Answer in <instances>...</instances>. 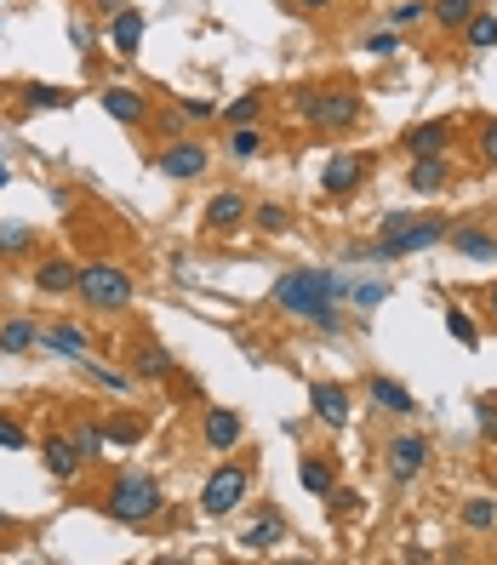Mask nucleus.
I'll return each mask as SVG.
<instances>
[{
    "instance_id": "23",
    "label": "nucleus",
    "mask_w": 497,
    "mask_h": 565,
    "mask_svg": "<svg viewBox=\"0 0 497 565\" xmlns=\"http://www.w3.org/2000/svg\"><path fill=\"white\" fill-rule=\"evenodd\" d=\"M298 480H303L309 497H326L337 486V468H332V457H314V451H309V457L298 463Z\"/></svg>"
},
{
    "instance_id": "3",
    "label": "nucleus",
    "mask_w": 497,
    "mask_h": 565,
    "mask_svg": "<svg viewBox=\"0 0 497 565\" xmlns=\"http://www.w3.org/2000/svg\"><path fill=\"white\" fill-rule=\"evenodd\" d=\"M103 514L121 519V526H149V519L166 514V497H161V486H154L149 474L121 468L115 480L103 486Z\"/></svg>"
},
{
    "instance_id": "25",
    "label": "nucleus",
    "mask_w": 497,
    "mask_h": 565,
    "mask_svg": "<svg viewBox=\"0 0 497 565\" xmlns=\"http://www.w3.org/2000/svg\"><path fill=\"white\" fill-rule=\"evenodd\" d=\"M458 35H463V47H474V52H492V47H497V12H474Z\"/></svg>"
},
{
    "instance_id": "7",
    "label": "nucleus",
    "mask_w": 497,
    "mask_h": 565,
    "mask_svg": "<svg viewBox=\"0 0 497 565\" xmlns=\"http://www.w3.org/2000/svg\"><path fill=\"white\" fill-rule=\"evenodd\" d=\"M212 166V149L207 143H195V138H172L161 154H154V172L172 177V184H195L200 172Z\"/></svg>"
},
{
    "instance_id": "33",
    "label": "nucleus",
    "mask_w": 497,
    "mask_h": 565,
    "mask_svg": "<svg viewBox=\"0 0 497 565\" xmlns=\"http://www.w3.org/2000/svg\"><path fill=\"white\" fill-rule=\"evenodd\" d=\"M252 229L286 235V229H291V212H286V206H269V200H263V206H252Z\"/></svg>"
},
{
    "instance_id": "49",
    "label": "nucleus",
    "mask_w": 497,
    "mask_h": 565,
    "mask_svg": "<svg viewBox=\"0 0 497 565\" xmlns=\"http://www.w3.org/2000/svg\"><path fill=\"white\" fill-rule=\"evenodd\" d=\"M7 184H12V166H7V161H0V189H7Z\"/></svg>"
},
{
    "instance_id": "11",
    "label": "nucleus",
    "mask_w": 497,
    "mask_h": 565,
    "mask_svg": "<svg viewBox=\"0 0 497 565\" xmlns=\"http://www.w3.org/2000/svg\"><path fill=\"white\" fill-rule=\"evenodd\" d=\"M246 435L240 412H229V405H207V417H200V440H207V451H235Z\"/></svg>"
},
{
    "instance_id": "1",
    "label": "nucleus",
    "mask_w": 497,
    "mask_h": 565,
    "mask_svg": "<svg viewBox=\"0 0 497 565\" xmlns=\"http://www.w3.org/2000/svg\"><path fill=\"white\" fill-rule=\"evenodd\" d=\"M275 309L291 314L303 326H321V331H344V298H349V280L337 268H286L275 280Z\"/></svg>"
},
{
    "instance_id": "42",
    "label": "nucleus",
    "mask_w": 497,
    "mask_h": 565,
    "mask_svg": "<svg viewBox=\"0 0 497 565\" xmlns=\"http://www.w3.org/2000/svg\"><path fill=\"white\" fill-rule=\"evenodd\" d=\"M29 435H24V423L17 417H0V451H24Z\"/></svg>"
},
{
    "instance_id": "34",
    "label": "nucleus",
    "mask_w": 497,
    "mask_h": 565,
    "mask_svg": "<svg viewBox=\"0 0 497 565\" xmlns=\"http://www.w3.org/2000/svg\"><path fill=\"white\" fill-rule=\"evenodd\" d=\"M115 445H138L144 440V417H132V412H121V417H109V428H103Z\"/></svg>"
},
{
    "instance_id": "46",
    "label": "nucleus",
    "mask_w": 497,
    "mask_h": 565,
    "mask_svg": "<svg viewBox=\"0 0 497 565\" xmlns=\"http://www.w3.org/2000/svg\"><path fill=\"white\" fill-rule=\"evenodd\" d=\"M92 7H98V17H121L126 0H92Z\"/></svg>"
},
{
    "instance_id": "43",
    "label": "nucleus",
    "mask_w": 497,
    "mask_h": 565,
    "mask_svg": "<svg viewBox=\"0 0 497 565\" xmlns=\"http://www.w3.org/2000/svg\"><path fill=\"white\" fill-rule=\"evenodd\" d=\"M474 138H481V161H486V166H497V115H492V121H481V131H474Z\"/></svg>"
},
{
    "instance_id": "38",
    "label": "nucleus",
    "mask_w": 497,
    "mask_h": 565,
    "mask_svg": "<svg viewBox=\"0 0 497 565\" xmlns=\"http://www.w3.org/2000/svg\"><path fill=\"white\" fill-rule=\"evenodd\" d=\"M103 440H109V435H103L98 423H80V428H75V445H80V457H86V463L103 457Z\"/></svg>"
},
{
    "instance_id": "17",
    "label": "nucleus",
    "mask_w": 497,
    "mask_h": 565,
    "mask_svg": "<svg viewBox=\"0 0 497 565\" xmlns=\"http://www.w3.org/2000/svg\"><path fill=\"white\" fill-rule=\"evenodd\" d=\"M366 400L377 405V412H389V417H412L418 412V394L406 389V382H395V377H366Z\"/></svg>"
},
{
    "instance_id": "8",
    "label": "nucleus",
    "mask_w": 497,
    "mask_h": 565,
    "mask_svg": "<svg viewBox=\"0 0 497 565\" xmlns=\"http://www.w3.org/2000/svg\"><path fill=\"white\" fill-rule=\"evenodd\" d=\"M372 154H360V149H344V154H332V161H326V172H321V189L332 194V200H349L360 184H366V177H372Z\"/></svg>"
},
{
    "instance_id": "37",
    "label": "nucleus",
    "mask_w": 497,
    "mask_h": 565,
    "mask_svg": "<svg viewBox=\"0 0 497 565\" xmlns=\"http://www.w3.org/2000/svg\"><path fill=\"white\" fill-rule=\"evenodd\" d=\"M423 17H428L423 0H395V7H389V24L395 29H412V24H423Z\"/></svg>"
},
{
    "instance_id": "21",
    "label": "nucleus",
    "mask_w": 497,
    "mask_h": 565,
    "mask_svg": "<svg viewBox=\"0 0 497 565\" xmlns=\"http://www.w3.org/2000/svg\"><path fill=\"white\" fill-rule=\"evenodd\" d=\"M144 12L138 7H126L121 17H109V47H115L121 58H138V47H144Z\"/></svg>"
},
{
    "instance_id": "9",
    "label": "nucleus",
    "mask_w": 497,
    "mask_h": 565,
    "mask_svg": "<svg viewBox=\"0 0 497 565\" xmlns=\"http://www.w3.org/2000/svg\"><path fill=\"white\" fill-rule=\"evenodd\" d=\"M458 121H451V115H440V121H423V126H412V131H406V138H400V149L406 154H412V161H418V154H451V143H458Z\"/></svg>"
},
{
    "instance_id": "45",
    "label": "nucleus",
    "mask_w": 497,
    "mask_h": 565,
    "mask_svg": "<svg viewBox=\"0 0 497 565\" xmlns=\"http://www.w3.org/2000/svg\"><path fill=\"white\" fill-rule=\"evenodd\" d=\"M184 115H195V121H207V115H218V103H207V98H189V103H184Z\"/></svg>"
},
{
    "instance_id": "10",
    "label": "nucleus",
    "mask_w": 497,
    "mask_h": 565,
    "mask_svg": "<svg viewBox=\"0 0 497 565\" xmlns=\"http://www.w3.org/2000/svg\"><path fill=\"white\" fill-rule=\"evenodd\" d=\"M383 463H389V474L406 486V480H418V474L428 468V440L423 435H395L389 445H383Z\"/></svg>"
},
{
    "instance_id": "5",
    "label": "nucleus",
    "mask_w": 497,
    "mask_h": 565,
    "mask_svg": "<svg viewBox=\"0 0 497 565\" xmlns=\"http://www.w3.org/2000/svg\"><path fill=\"white\" fill-rule=\"evenodd\" d=\"M298 109H303V121L314 131H355L360 121H366V103H360V92H344V86H303L298 92Z\"/></svg>"
},
{
    "instance_id": "51",
    "label": "nucleus",
    "mask_w": 497,
    "mask_h": 565,
    "mask_svg": "<svg viewBox=\"0 0 497 565\" xmlns=\"http://www.w3.org/2000/svg\"><path fill=\"white\" fill-rule=\"evenodd\" d=\"M474 7H481V0H474Z\"/></svg>"
},
{
    "instance_id": "41",
    "label": "nucleus",
    "mask_w": 497,
    "mask_h": 565,
    "mask_svg": "<svg viewBox=\"0 0 497 565\" xmlns=\"http://www.w3.org/2000/svg\"><path fill=\"white\" fill-rule=\"evenodd\" d=\"M326 508H332V514H355V508H360V491H355V486H332V491H326Z\"/></svg>"
},
{
    "instance_id": "2",
    "label": "nucleus",
    "mask_w": 497,
    "mask_h": 565,
    "mask_svg": "<svg viewBox=\"0 0 497 565\" xmlns=\"http://www.w3.org/2000/svg\"><path fill=\"white\" fill-rule=\"evenodd\" d=\"M451 235V217H418V212H389L377 223V246L372 258L395 263V258H412V252H428Z\"/></svg>"
},
{
    "instance_id": "12",
    "label": "nucleus",
    "mask_w": 497,
    "mask_h": 565,
    "mask_svg": "<svg viewBox=\"0 0 497 565\" xmlns=\"http://www.w3.org/2000/svg\"><path fill=\"white\" fill-rule=\"evenodd\" d=\"M40 463H47V474H52V480H63V486H70L75 474L86 468L75 435H47V440H40Z\"/></svg>"
},
{
    "instance_id": "19",
    "label": "nucleus",
    "mask_w": 497,
    "mask_h": 565,
    "mask_svg": "<svg viewBox=\"0 0 497 565\" xmlns=\"http://www.w3.org/2000/svg\"><path fill=\"white\" fill-rule=\"evenodd\" d=\"M75 286H80V263H70V258H40V268H35V291H40V298H70Z\"/></svg>"
},
{
    "instance_id": "40",
    "label": "nucleus",
    "mask_w": 497,
    "mask_h": 565,
    "mask_svg": "<svg viewBox=\"0 0 497 565\" xmlns=\"http://www.w3.org/2000/svg\"><path fill=\"white\" fill-rule=\"evenodd\" d=\"M366 52H372V58H395V52H400V29H395V24L377 29V35L366 40Z\"/></svg>"
},
{
    "instance_id": "4",
    "label": "nucleus",
    "mask_w": 497,
    "mask_h": 565,
    "mask_svg": "<svg viewBox=\"0 0 497 565\" xmlns=\"http://www.w3.org/2000/svg\"><path fill=\"white\" fill-rule=\"evenodd\" d=\"M75 298L92 309V314H121V309H132V298H138V286H132V275L121 263H109V258H98V263H80V286H75Z\"/></svg>"
},
{
    "instance_id": "32",
    "label": "nucleus",
    "mask_w": 497,
    "mask_h": 565,
    "mask_svg": "<svg viewBox=\"0 0 497 565\" xmlns=\"http://www.w3.org/2000/svg\"><path fill=\"white\" fill-rule=\"evenodd\" d=\"M474 17V0H435V24L440 29H463Z\"/></svg>"
},
{
    "instance_id": "22",
    "label": "nucleus",
    "mask_w": 497,
    "mask_h": 565,
    "mask_svg": "<svg viewBox=\"0 0 497 565\" xmlns=\"http://www.w3.org/2000/svg\"><path fill=\"white\" fill-rule=\"evenodd\" d=\"M40 349H52V354H63V360H86V349H92V337H86L80 326H40Z\"/></svg>"
},
{
    "instance_id": "39",
    "label": "nucleus",
    "mask_w": 497,
    "mask_h": 565,
    "mask_svg": "<svg viewBox=\"0 0 497 565\" xmlns=\"http://www.w3.org/2000/svg\"><path fill=\"white\" fill-rule=\"evenodd\" d=\"M474 423H481L486 440H497V394H481V400H474Z\"/></svg>"
},
{
    "instance_id": "18",
    "label": "nucleus",
    "mask_w": 497,
    "mask_h": 565,
    "mask_svg": "<svg viewBox=\"0 0 497 565\" xmlns=\"http://www.w3.org/2000/svg\"><path fill=\"white\" fill-rule=\"evenodd\" d=\"M446 240H451V252L469 258V263H497V235L486 229V223H458Z\"/></svg>"
},
{
    "instance_id": "36",
    "label": "nucleus",
    "mask_w": 497,
    "mask_h": 565,
    "mask_svg": "<svg viewBox=\"0 0 497 565\" xmlns=\"http://www.w3.org/2000/svg\"><path fill=\"white\" fill-rule=\"evenodd\" d=\"M383 298H389V286H383V280H366V286L355 280V286H349V303H355L360 314H366V309H377Z\"/></svg>"
},
{
    "instance_id": "48",
    "label": "nucleus",
    "mask_w": 497,
    "mask_h": 565,
    "mask_svg": "<svg viewBox=\"0 0 497 565\" xmlns=\"http://www.w3.org/2000/svg\"><path fill=\"white\" fill-rule=\"evenodd\" d=\"M486 309H492V321H497V280H492V291H486Z\"/></svg>"
},
{
    "instance_id": "30",
    "label": "nucleus",
    "mask_w": 497,
    "mask_h": 565,
    "mask_svg": "<svg viewBox=\"0 0 497 565\" xmlns=\"http://www.w3.org/2000/svg\"><path fill=\"white\" fill-rule=\"evenodd\" d=\"M17 103H24V109H63V103H70V92H63V86H24V92H17Z\"/></svg>"
},
{
    "instance_id": "26",
    "label": "nucleus",
    "mask_w": 497,
    "mask_h": 565,
    "mask_svg": "<svg viewBox=\"0 0 497 565\" xmlns=\"http://www.w3.org/2000/svg\"><path fill=\"white\" fill-rule=\"evenodd\" d=\"M263 103H269V92H263V86H252V92H240L229 109H223V121H229V126H258Z\"/></svg>"
},
{
    "instance_id": "47",
    "label": "nucleus",
    "mask_w": 497,
    "mask_h": 565,
    "mask_svg": "<svg viewBox=\"0 0 497 565\" xmlns=\"http://www.w3.org/2000/svg\"><path fill=\"white\" fill-rule=\"evenodd\" d=\"M298 7H309V12H326V7H332V0H298Z\"/></svg>"
},
{
    "instance_id": "35",
    "label": "nucleus",
    "mask_w": 497,
    "mask_h": 565,
    "mask_svg": "<svg viewBox=\"0 0 497 565\" xmlns=\"http://www.w3.org/2000/svg\"><path fill=\"white\" fill-rule=\"evenodd\" d=\"M446 331H451V337H458V343H463V349H481V331H474V321H469V314H463L458 303H451V309H446Z\"/></svg>"
},
{
    "instance_id": "31",
    "label": "nucleus",
    "mask_w": 497,
    "mask_h": 565,
    "mask_svg": "<svg viewBox=\"0 0 497 565\" xmlns=\"http://www.w3.org/2000/svg\"><path fill=\"white\" fill-rule=\"evenodd\" d=\"M229 154H235V161H252V154H263V126H235L229 131Z\"/></svg>"
},
{
    "instance_id": "16",
    "label": "nucleus",
    "mask_w": 497,
    "mask_h": 565,
    "mask_svg": "<svg viewBox=\"0 0 497 565\" xmlns=\"http://www.w3.org/2000/svg\"><path fill=\"white\" fill-rule=\"evenodd\" d=\"M446 184H451V154H418L406 166V189L412 194H440Z\"/></svg>"
},
{
    "instance_id": "28",
    "label": "nucleus",
    "mask_w": 497,
    "mask_h": 565,
    "mask_svg": "<svg viewBox=\"0 0 497 565\" xmlns=\"http://www.w3.org/2000/svg\"><path fill=\"white\" fill-rule=\"evenodd\" d=\"M281 542H286V526H281V519H258V526L240 537V549H252V554H269V549H281Z\"/></svg>"
},
{
    "instance_id": "20",
    "label": "nucleus",
    "mask_w": 497,
    "mask_h": 565,
    "mask_svg": "<svg viewBox=\"0 0 497 565\" xmlns=\"http://www.w3.org/2000/svg\"><path fill=\"white\" fill-rule=\"evenodd\" d=\"M126 360H132V377H149V382L177 377V360H172V349H161V343H132Z\"/></svg>"
},
{
    "instance_id": "14",
    "label": "nucleus",
    "mask_w": 497,
    "mask_h": 565,
    "mask_svg": "<svg viewBox=\"0 0 497 565\" xmlns=\"http://www.w3.org/2000/svg\"><path fill=\"white\" fill-rule=\"evenodd\" d=\"M246 217H252V206H246L235 189H223V194L207 200V217H200V229H207V235H235Z\"/></svg>"
},
{
    "instance_id": "15",
    "label": "nucleus",
    "mask_w": 497,
    "mask_h": 565,
    "mask_svg": "<svg viewBox=\"0 0 497 565\" xmlns=\"http://www.w3.org/2000/svg\"><path fill=\"white\" fill-rule=\"evenodd\" d=\"M103 109H109V121H121V126H149L154 121V109L144 92H126V86H103Z\"/></svg>"
},
{
    "instance_id": "29",
    "label": "nucleus",
    "mask_w": 497,
    "mask_h": 565,
    "mask_svg": "<svg viewBox=\"0 0 497 565\" xmlns=\"http://www.w3.org/2000/svg\"><path fill=\"white\" fill-rule=\"evenodd\" d=\"M29 246H35L29 223H0V258H24Z\"/></svg>"
},
{
    "instance_id": "6",
    "label": "nucleus",
    "mask_w": 497,
    "mask_h": 565,
    "mask_svg": "<svg viewBox=\"0 0 497 565\" xmlns=\"http://www.w3.org/2000/svg\"><path fill=\"white\" fill-rule=\"evenodd\" d=\"M246 491H252V468H246V463H223V468L207 474V486H200V514H212V519L235 514L246 503Z\"/></svg>"
},
{
    "instance_id": "24",
    "label": "nucleus",
    "mask_w": 497,
    "mask_h": 565,
    "mask_svg": "<svg viewBox=\"0 0 497 565\" xmlns=\"http://www.w3.org/2000/svg\"><path fill=\"white\" fill-rule=\"evenodd\" d=\"M40 349V326L35 321H7L0 326V354H29Z\"/></svg>"
},
{
    "instance_id": "50",
    "label": "nucleus",
    "mask_w": 497,
    "mask_h": 565,
    "mask_svg": "<svg viewBox=\"0 0 497 565\" xmlns=\"http://www.w3.org/2000/svg\"><path fill=\"white\" fill-rule=\"evenodd\" d=\"M0 531H12V514H0Z\"/></svg>"
},
{
    "instance_id": "44",
    "label": "nucleus",
    "mask_w": 497,
    "mask_h": 565,
    "mask_svg": "<svg viewBox=\"0 0 497 565\" xmlns=\"http://www.w3.org/2000/svg\"><path fill=\"white\" fill-rule=\"evenodd\" d=\"M70 40H75V52H92V47H98V40H92V29H86V24H70Z\"/></svg>"
},
{
    "instance_id": "13",
    "label": "nucleus",
    "mask_w": 497,
    "mask_h": 565,
    "mask_svg": "<svg viewBox=\"0 0 497 565\" xmlns=\"http://www.w3.org/2000/svg\"><path fill=\"white\" fill-rule=\"evenodd\" d=\"M309 405H314V417H321L326 428H349V417H355V400H349L344 382H314Z\"/></svg>"
},
{
    "instance_id": "27",
    "label": "nucleus",
    "mask_w": 497,
    "mask_h": 565,
    "mask_svg": "<svg viewBox=\"0 0 497 565\" xmlns=\"http://www.w3.org/2000/svg\"><path fill=\"white\" fill-rule=\"evenodd\" d=\"M458 519H463V531H497V497H469Z\"/></svg>"
}]
</instances>
